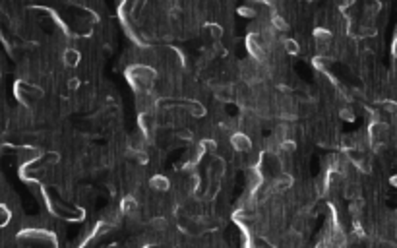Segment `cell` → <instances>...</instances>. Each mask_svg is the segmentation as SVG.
I'll list each match as a JSON object with an SVG mask.
<instances>
[{
	"instance_id": "cell-3",
	"label": "cell",
	"mask_w": 397,
	"mask_h": 248,
	"mask_svg": "<svg viewBox=\"0 0 397 248\" xmlns=\"http://www.w3.org/2000/svg\"><path fill=\"white\" fill-rule=\"evenodd\" d=\"M20 243H29V245H57V239L51 231H43V229H25L18 235Z\"/></svg>"
},
{
	"instance_id": "cell-11",
	"label": "cell",
	"mask_w": 397,
	"mask_h": 248,
	"mask_svg": "<svg viewBox=\"0 0 397 248\" xmlns=\"http://www.w3.org/2000/svg\"><path fill=\"white\" fill-rule=\"evenodd\" d=\"M151 227L155 229L157 233L161 231H167L169 223H167V217H151Z\"/></svg>"
},
{
	"instance_id": "cell-16",
	"label": "cell",
	"mask_w": 397,
	"mask_h": 248,
	"mask_svg": "<svg viewBox=\"0 0 397 248\" xmlns=\"http://www.w3.org/2000/svg\"><path fill=\"white\" fill-rule=\"evenodd\" d=\"M304 2H312V0H304Z\"/></svg>"
},
{
	"instance_id": "cell-4",
	"label": "cell",
	"mask_w": 397,
	"mask_h": 248,
	"mask_svg": "<svg viewBox=\"0 0 397 248\" xmlns=\"http://www.w3.org/2000/svg\"><path fill=\"white\" fill-rule=\"evenodd\" d=\"M388 126L384 123H372L370 124V128H368V138H370V144H372V147L376 149V151H380L382 147H384V144H386V140H388Z\"/></svg>"
},
{
	"instance_id": "cell-1",
	"label": "cell",
	"mask_w": 397,
	"mask_h": 248,
	"mask_svg": "<svg viewBox=\"0 0 397 248\" xmlns=\"http://www.w3.org/2000/svg\"><path fill=\"white\" fill-rule=\"evenodd\" d=\"M126 78L130 85L134 87L136 93H145V91H153V83H155V70L145 66V64H134L126 70Z\"/></svg>"
},
{
	"instance_id": "cell-5",
	"label": "cell",
	"mask_w": 397,
	"mask_h": 248,
	"mask_svg": "<svg viewBox=\"0 0 397 248\" xmlns=\"http://www.w3.org/2000/svg\"><path fill=\"white\" fill-rule=\"evenodd\" d=\"M229 142L233 145V149L238 151V153H248L250 149H252V140H250V136L242 130H238V132H233L231 134V138H229Z\"/></svg>"
},
{
	"instance_id": "cell-14",
	"label": "cell",
	"mask_w": 397,
	"mask_h": 248,
	"mask_svg": "<svg viewBox=\"0 0 397 248\" xmlns=\"http://www.w3.org/2000/svg\"><path fill=\"white\" fill-rule=\"evenodd\" d=\"M378 12H380V2L370 0V2L366 4V14H368V16H376Z\"/></svg>"
},
{
	"instance_id": "cell-2",
	"label": "cell",
	"mask_w": 397,
	"mask_h": 248,
	"mask_svg": "<svg viewBox=\"0 0 397 248\" xmlns=\"http://www.w3.org/2000/svg\"><path fill=\"white\" fill-rule=\"evenodd\" d=\"M14 93H16V99H18L23 107H33V105L43 97V89L37 87V85H33V83L25 82V80H18V82H16V85H14Z\"/></svg>"
},
{
	"instance_id": "cell-13",
	"label": "cell",
	"mask_w": 397,
	"mask_h": 248,
	"mask_svg": "<svg viewBox=\"0 0 397 248\" xmlns=\"http://www.w3.org/2000/svg\"><path fill=\"white\" fill-rule=\"evenodd\" d=\"M10 217H12V213H10V209L4 206L2 202H0V225H6L8 221H10Z\"/></svg>"
},
{
	"instance_id": "cell-10",
	"label": "cell",
	"mask_w": 397,
	"mask_h": 248,
	"mask_svg": "<svg viewBox=\"0 0 397 248\" xmlns=\"http://www.w3.org/2000/svg\"><path fill=\"white\" fill-rule=\"evenodd\" d=\"M283 47H285V53H289V55H298L300 53L298 43L295 39H283Z\"/></svg>"
},
{
	"instance_id": "cell-6",
	"label": "cell",
	"mask_w": 397,
	"mask_h": 248,
	"mask_svg": "<svg viewBox=\"0 0 397 248\" xmlns=\"http://www.w3.org/2000/svg\"><path fill=\"white\" fill-rule=\"evenodd\" d=\"M149 186L151 190H157V192H167L171 188V181L165 177V175H153L151 181H149Z\"/></svg>"
},
{
	"instance_id": "cell-9",
	"label": "cell",
	"mask_w": 397,
	"mask_h": 248,
	"mask_svg": "<svg viewBox=\"0 0 397 248\" xmlns=\"http://www.w3.org/2000/svg\"><path fill=\"white\" fill-rule=\"evenodd\" d=\"M186 107V111L192 115V117H203L205 115V109H203V105L198 103V101H188V103L184 105Z\"/></svg>"
},
{
	"instance_id": "cell-15",
	"label": "cell",
	"mask_w": 397,
	"mask_h": 248,
	"mask_svg": "<svg viewBox=\"0 0 397 248\" xmlns=\"http://www.w3.org/2000/svg\"><path fill=\"white\" fill-rule=\"evenodd\" d=\"M341 117H343L345 121H353V119H355V113H353L351 107H345V109L341 111Z\"/></svg>"
},
{
	"instance_id": "cell-12",
	"label": "cell",
	"mask_w": 397,
	"mask_h": 248,
	"mask_svg": "<svg viewBox=\"0 0 397 248\" xmlns=\"http://www.w3.org/2000/svg\"><path fill=\"white\" fill-rule=\"evenodd\" d=\"M378 107H380L382 111H386V113H392V115H394V113H397V103H396V101H388V99H386V101H380V103H378Z\"/></svg>"
},
{
	"instance_id": "cell-7",
	"label": "cell",
	"mask_w": 397,
	"mask_h": 248,
	"mask_svg": "<svg viewBox=\"0 0 397 248\" xmlns=\"http://www.w3.org/2000/svg\"><path fill=\"white\" fill-rule=\"evenodd\" d=\"M331 66H333V59L328 57V55H320V57L314 59V68L320 70V72H328Z\"/></svg>"
},
{
	"instance_id": "cell-8",
	"label": "cell",
	"mask_w": 397,
	"mask_h": 248,
	"mask_svg": "<svg viewBox=\"0 0 397 248\" xmlns=\"http://www.w3.org/2000/svg\"><path fill=\"white\" fill-rule=\"evenodd\" d=\"M62 61L66 66H78L79 62V53L76 49H66L64 55H62Z\"/></svg>"
}]
</instances>
